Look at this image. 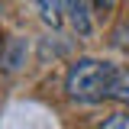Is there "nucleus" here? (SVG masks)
<instances>
[{"label": "nucleus", "instance_id": "nucleus-3", "mask_svg": "<svg viewBox=\"0 0 129 129\" xmlns=\"http://www.w3.org/2000/svg\"><path fill=\"white\" fill-rule=\"evenodd\" d=\"M39 3V13L48 26H61L64 19V0H36Z\"/></svg>", "mask_w": 129, "mask_h": 129}, {"label": "nucleus", "instance_id": "nucleus-6", "mask_svg": "<svg viewBox=\"0 0 129 129\" xmlns=\"http://www.w3.org/2000/svg\"><path fill=\"white\" fill-rule=\"evenodd\" d=\"M103 129H129V113H113L110 119H103Z\"/></svg>", "mask_w": 129, "mask_h": 129}, {"label": "nucleus", "instance_id": "nucleus-5", "mask_svg": "<svg viewBox=\"0 0 129 129\" xmlns=\"http://www.w3.org/2000/svg\"><path fill=\"white\" fill-rule=\"evenodd\" d=\"M113 100L129 103V71H119V78H116V84H113Z\"/></svg>", "mask_w": 129, "mask_h": 129}, {"label": "nucleus", "instance_id": "nucleus-7", "mask_svg": "<svg viewBox=\"0 0 129 129\" xmlns=\"http://www.w3.org/2000/svg\"><path fill=\"white\" fill-rule=\"evenodd\" d=\"M94 7H97V10H103V13H110L113 7H116V0H94Z\"/></svg>", "mask_w": 129, "mask_h": 129}, {"label": "nucleus", "instance_id": "nucleus-2", "mask_svg": "<svg viewBox=\"0 0 129 129\" xmlns=\"http://www.w3.org/2000/svg\"><path fill=\"white\" fill-rule=\"evenodd\" d=\"M64 13L71 19V26L78 36H87L90 32V13H87V3L84 0H64Z\"/></svg>", "mask_w": 129, "mask_h": 129}, {"label": "nucleus", "instance_id": "nucleus-1", "mask_svg": "<svg viewBox=\"0 0 129 129\" xmlns=\"http://www.w3.org/2000/svg\"><path fill=\"white\" fill-rule=\"evenodd\" d=\"M119 78V68L100 58H78L68 68L64 78V90L78 103H100V100H113V84Z\"/></svg>", "mask_w": 129, "mask_h": 129}, {"label": "nucleus", "instance_id": "nucleus-4", "mask_svg": "<svg viewBox=\"0 0 129 129\" xmlns=\"http://www.w3.org/2000/svg\"><path fill=\"white\" fill-rule=\"evenodd\" d=\"M23 61H26V39H13L7 45V52H3V68L7 71H16Z\"/></svg>", "mask_w": 129, "mask_h": 129}]
</instances>
